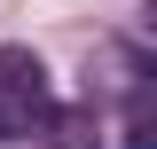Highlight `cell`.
Returning a JSON list of instances; mask_svg holds the SVG:
<instances>
[{"instance_id":"1","label":"cell","mask_w":157,"mask_h":149,"mask_svg":"<svg viewBox=\"0 0 157 149\" xmlns=\"http://www.w3.org/2000/svg\"><path fill=\"white\" fill-rule=\"evenodd\" d=\"M32 118H47V71L24 47H0V133H24Z\"/></svg>"},{"instance_id":"2","label":"cell","mask_w":157,"mask_h":149,"mask_svg":"<svg viewBox=\"0 0 157 149\" xmlns=\"http://www.w3.org/2000/svg\"><path fill=\"white\" fill-rule=\"evenodd\" d=\"M0 141H8V133H0Z\"/></svg>"}]
</instances>
